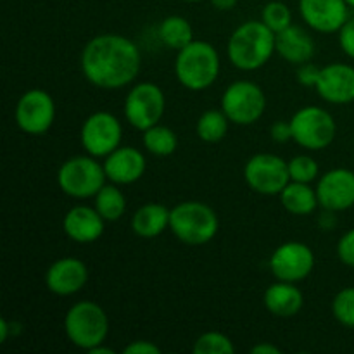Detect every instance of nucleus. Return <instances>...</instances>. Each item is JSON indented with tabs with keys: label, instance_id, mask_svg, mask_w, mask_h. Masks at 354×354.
I'll list each match as a JSON object with an SVG mask.
<instances>
[{
	"label": "nucleus",
	"instance_id": "13",
	"mask_svg": "<svg viewBox=\"0 0 354 354\" xmlns=\"http://www.w3.org/2000/svg\"><path fill=\"white\" fill-rule=\"evenodd\" d=\"M315 268V254L303 242H286L279 245L270 258V270L283 282H301Z\"/></svg>",
	"mask_w": 354,
	"mask_h": 354
},
{
	"label": "nucleus",
	"instance_id": "25",
	"mask_svg": "<svg viewBox=\"0 0 354 354\" xmlns=\"http://www.w3.org/2000/svg\"><path fill=\"white\" fill-rule=\"evenodd\" d=\"M95 209L106 221H118L127 211V197L114 185H104L95 196Z\"/></svg>",
	"mask_w": 354,
	"mask_h": 354
},
{
	"label": "nucleus",
	"instance_id": "9",
	"mask_svg": "<svg viewBox=\"0 0 354 354\" xmlns=\"http://www.w3.org/2000/svg\"><path fill=\"white\" fill-rule=\"evenodd\" d=\"M165 109V92L154 83H138L124 99V118L131 127L140 131L159 124Z\"/></svg>",
	"mask_w": 354,
	"mask_h": 354
},
{
	"label": "nucleus",
	"instance_id": "38",
	"mask_svg": "<svg viewBox=\"0 0 354 354\" xmlns=\"http://www.w3.org/2000/svg\"><path fill=\"white\" fill-rule=\"evenodd\" d=\"M211 3H213L218 10H230L237 6V0H211Z\"/></svg>",
	"mask_w": 354,
	"mask_h": 354
},
{
	"label": "nucleus",
	"instance_id": "30",
	"mask_svg": "<svg viewBox=\"0 0 354 354\" xmlns=\"http://www.w3.org/2000/svg\"><path fill=\"white\" fill-rule=\"evenodd\" d=\"M332 313L339 324L354 328V287H346L334 297Z\"/></svg>",
	"mask_w": 354,
	"mask_h": 354
},
{
	"label": "nucleus",
	"instance_id": "40",
	"mask_svg": "<svg viewBox=\"0 0 354 354\" xmlns=\"http://www.w3.org/2000/svg\"><path fill=\"white\" fill-rule=\"evenodd\" d=\"M346 2H348L349 7H354V0H346Z\"/></svg>",
	"mask_w": 354,
	"mask_h": 354
},
{
	"label": "nucleus",
	"instance_id": "4",
	"mask_svg": "<svg viewBox=\"0 0 354 354\" xmlns=\"http://www.w3.org/2000/svg\"><path fill=\"white\" fill-rule=\"evenodd\" d=\"M169 228L187 245H204L214 239L220 228L216 213L199 201H185L169 214Z\"/></svg>",
	"mask_w": 354,
	"mask_h": 354
},
{
	"label": "nucleus",
	"instance_id": "14",
	"mask_svg": "<svg viewBox=\"0 0 354 354\" xmlns=\"http://www.w3.org/2000/svg\"><path fill=\"white\" fill-rule=\"evenodd\" d=\"M318 201L328 211H346L354 206V171L330 169L318 180Z\"/></svg>",
	"mask_w": 354,
	"mask_h": 354
},
{
	"label": "nucleus",
	"instance_id": "10",
	"mask_svg": "<svg viewBox=\"0 0 354 354\" xmlns=\"http://www.w3.org/2000/svg\"><path fill=\"white\" fill-rule=\"evenodd\" d=\"M244 178L254 192L277 196L290 182L289 162L275 154H256L245 162Z\"/></svg>",
	"mask_w": 354,
	"mask_h": 354
},
{
	"label": "nucleus",
	"instance_id": "35",
	"mask_svg": "<svg viewBox=\"0 0 354 354\" xmlns=\"http://www.w3.org/2000/svg\"><path fill=\"white\" fill-rule=\"evenodd\" d=\"M272 138L279 144H283V142L290 140L292 138V128H290V121H277V123L272 124Z\"/></svg>",
	"mask_w": 354,
	"mask_h": 354
},
{
	"label": "nucleus",
	"instance_id": "3",
	"mask_svg": "<svg viewBox=\"0 0 354 354\" xmlns=\"http://www.w3.org/2000/svg\"><path fill=\"white\" fill-rule=\"evenodd\" d=\"M175 75L178 82L192 92L209 88L220 75L218 50L207 41H190L176 54Z\"/></svg>",
	"mask_w": 354,
	"mask_h": 354
},
{
	"label": "nucleus",
	"instance_id": "37",
	"mask_svg": "<svg viewBox=\"0 0 354 354\" xmlns=\"http://www.w3.org/2000/svg\"><path fill=\"white\" fill-rule=\"evenodd\" d=\"M252 354H280V349L272 344H258L252 348Z\"/></svg>",
	"mask_w": 354,
	"mask_h": 354
},
{
	"label": "nucleus",
	"instance_id": "31",
	"mask_svg": "<svg viewBox=\"0 0 354 354\" xmlns=\"http://www.w3.org/2000/svg\"><path fill=\"white\" fill-rule=\"evenodd\" d=\"M318 162L311 156H296L289 161V175L292 182L311 183L318 176Z\"/></svg>",
	"mask_w": 354,
	"mask_h": 354
},
{
	"label": "nucleus",
	"instance_id": "18",
	"mask_svg": "<svg viewBox=\"0 0 354 354\" xmlns=\"http://www.w3.org/2000/svg\"><path fill=\"white\" fill-rule=\"evenodd\" d=\"M106 176L116 185H130L142 178L145 173V158L135 147H118L104 161Z\"/></svg>",
	"mask_w": 354,
	"mask_h": 354
},
{
	"label": "nucleus",
	"instance_id": "41",
	"mask_svg": "<svg viewBox=\"0 0 354 354\" xmlns=\"http://www.w3.org/2000/svg\"><path fill=\"white\" fill-rule=\"evenodd\" d=\"M185 2H203V0H185Z\"/></svg>",
	"mask_w": 354,
	"mask_h": 354
},
{
	"label": "nucleus",
	"instance_id": "2",
	"mask_svg": "<svg viewBox=\"0 0 354 354\" xmlns=\"http://www.w3.org/2000/svg\"><path fill=\"white\" fill-rule=\"evenodd\" d=\"M277 50V35L263 21H248L232 33L228 40V59L242 71L263 68Z\"/></svg>",
	"mask_w": 354,
	"mask_h": 354
},
{
	"label": "nucleus",
	"instance_id": "29",
	"mask_svg": "<svg viewBox=\"0 0 354 354\" xmlns=\"http://www.w3.org/2000/svg\"><path fill=\"white\" fill-rule=\"evenodd\" d=\"M261 21L277 35L292 24V12L283 2H270L263 7Z\"/></svg>",
	"mask_w": 354,
	"mask_h": 354
},
{
	"label": "nucleus",
	"instance_id": "6",
	"mask_svg": "<svg viewBox=\"0 0 354 354\" xmlns=\"http://www.w3.org/2000/svg\"><path fill=\"white\" fill-rule=\"evenodd\" d=\"M106 169L93 156H76L59 168L57 183L61 190L75 199L95 197L106 185Z\"/></svg>",
	"mask_w": 354,
	"mask_h": 354
},
{
	"label": "nucleus",
	"instance_id": "39",
	"mask_svg": "<svg viewBox=\"0 0 354 354\" xmlns=\"http://www.w3.org/2000/svg\"><path fill=\"white\" fill-rule=\"evenodd\" d=\"M88 353L90 354H113L114 351H113V349H109V348H102V344H99V346H95L93 349H90Z\"/></svg>",
	"mask_w": 354,
	"mask_h": 354
},
{
	"label": "nucleus",
	"instance_id": "21",
	"mask_svg": "<svg viewBox=\"0 0 354 354\" xmlns=\"http://www.w3.org/2000/svg\"><path fill=\"white\" fill-rule=\"evenodd\" d=\"M265 306L272 315L280 318L296 317L304 306V296L292 282L279 280L265 292Z\"/></svg>",
	"mask_w": 354,
	"mask_h": 354
},
{
	"label": "nucleus",
	"instance_id": "26",
	"mask_svg": "<svg viewBox=\"0 0 354 354\" xmlns=\"http://www.w3.org/2000/svg\"><path fill=\"white\" fill-rule=\"evenodd\" d=\"M228 121L230 120L223 111H206L197 120V135L201 140L207 142V144H216L227 135Z\"/></svg>",
	"mask_w": 354,
	"mask_h": 354
},
{
	"label": "nucleus",
	"instance_id": "36",
	"mask_svg": "<svg viewBox=\"0 0 354 354\" xmlns=\"http://www.w3.org/2000/svg\"><path fill=\"white\" fill-rule=\"evenodd\" d=\"M127 354H159L161 349L149 341H135L123 349Z\"/></svg>",
	"mask_w": 354,
	"mask_h": 354
},
{
	"label": "nucleus",
	"instance_id": "19",
	"mask_svg": "<svg viewBox=\"0 0 354 354\" xmlns=\"http://www.w3.org/2000/svg\"><path fill=\"white\" fill-rule=\"evenodd\" d=\"M104 221L106 220L100 216L95 206H76L66 213L62 228L71 241L78 244H90L104 234Z\"/></svg>",
	"mask_w": 354,
	"mask_h": 354
},
{
	"label": "nucleus",
	"instance_id": "12",
	"mask_svg": "<svg viewBox=\"0 0 354 354\" xmlns=\"http://www.w3.org/2000/svg\"><path fill=\"white\" fill-rule=\"evenodd\" d=\"M55 120L54 99L45 90L33 88L21 95L16 106V123L28 135H44Z\"/></svg>",
	"mask_w": 354,
	"mask_h": 354
},
{
	"label": "nucleus",
	"instance_id": "33",
	"mask_svg": "<svg viewBox=\"0 0 354 354\" xmlns=\"http://www.w3.org/2000/svg\"><path fill=\"white\" fill-rule=\"evenodd\" d=\"M339 44L346 55L354 59V19H348L339 30Z\"/></svg>",
	"mask_w": 354,
	"mask_h": 354
},
{
	"label": "nucleus",
	"instance_id": "15",
	"mask_svg": "<svg viewBox=\"0 0 354 354\" xmlns=\"http://www.w3.org/2000/svg\"><path fill=\"white\" fill-rule=\"evenodd\" d=\"M304 23L320 33H334L349 19L346 0H299Z\"/></svg>",
	"mask_w": 354,
	"mask_h": 354
},
{
	"label": "nucleus",
	"instance_id": "28",
	"mask_svg": "<svg viewBox=\"0 0 354 354\" xmlns=\"http://www.w3.org/2000/svg\"><path fill=\"white\" fill-rule=\"evenodd\" d=\"M234 351V342L221 332H206L194 344L196 354H232Z\"/></svg>",
	"mask_w": 354,
	"mask_h": 354
},
{
	"label": "nucleus",
	"instance_id": "17",
	"mask_svg": "<svg viewBox=\"0 0 354 354\" xmlns=\"http://www.w3.org/2000/svg\"><path fill=\"white\" fill-rule=\"evenodd\" d=\"M317 92L330 104H349L354 100V68L334 62L320 69Z\"/></svg>",
	"mask_w": 354,
	"mask_h": 354
},
{
	"label": "nucleus",
	"instance_id": "34",
	"mask_svg": "<svg viewBox=\"0 0 354 354\" xmlns=\"http://www.w3.org/2000/svg\"><path fill=\"white\" fill-rule=\"evenodd\" d=\"M320 69L315 64H301L299 69H297V82L304 86H317L318 76H320Z\"/></svg>",
	"mask_w": 354,
	"mask_h": 354
},
{
	"label": "nucleus",
	"instance_id": "23",
	"mask_svg": "<svg viewBox=\"0 0 354 354\" xmlns=\"http://www.w3.org/2000/svg\"><path fill=\"white\" fill-rule=\"evenodd\" d=\"M280 201H282V206L296 216H308L320 204L317 190L311 189L310 183L292 182V180L280 192Z\"/></svg>",
	"mask_w": 354,
	"mask_h": 354
},
{
	"label": "nucleus",
	"instance_id": "8",
	"mask_svg": "<svg viewBox=\"0 0 354 354\" xmlns=\"http://www.w3.org/2000/svg\"><path fill=\"white\" fill-rule=\"evenodd\" d=\"M266 97L261 86L241 80L227 86L221 95V111L235 124H252L265 114Z\"/></svg>",
	"mask_w": 354,
	"mask_h": 354
},
{
	"label": "nucleus",
	"instance_id": "24",
	"mask_svg": "<svg viewBox=\"0 0 354 354\" xmlns=\"http://www.w3.org/2000/svg\"><path fill=\"white\" fill-rule=\"evenodd\" d=\"M159 38L169 48L182 50L190 41H194V30L185 17L169 16L159 26Z\"/></svg>",
	"mask_w": 354,
	"mask_h": 354
},
{
	"label": "nucleus",
	"instance_id": "22",
	"mask_svg": "<svg viewBox=\"0 0 354 354\" xmlns=\"http://www.w3.org/2000/svg\"><path fill=\"white\" fill-rule=\"evenodd\" d=\"M171 209L158 203L144 204L131 218V230L144 239H154L169 227Z\"/></svg>",
	"mask_w": 354,
	"mask_h": 354
},
{
	"label": "nucleus",
	"instance_id": "27",
	"mask_svg": "<svg viewBox=\"0 0 354 354\" xmlns=\"http://www.w3.org/2000/svg\"><path fill=\"white\" fill-rule=\"evenodd\" d=\"M144 145L149 152L162 158V156H169L176 151L178 138L171 128L156 124L144 131Z\"/></svg>",
	"mask_w": 354,
	"mask_h": 354
},
{
	"label": "nucleus",
	"instance_id": "11",
	"mask_svg": "<svg viewBox=\"0 0 354 354\" xmlns=\"http://www.w3.org/2000/svg\"><path fill=\"white\" fill-rule=\"evenodd\" d=\"M123 130L116 116L106 111L90 114L82 127V145L93 158H107L121 144Z\"/></svg>",
	"mask_w": 354,
	"mask_h": 354
},
{
	"label": "nucleus",
	"instance_id": "16",
	"mask_svg": "<svg viewBox=\"0 0 354 354\" xmlns=\"http://www.w3.org/2000/svg\"><path fill=\"white\" fill-rule=\"evenodd\" d=\"M88 280L86 265L78 258H61L48 266L45 273L47 289L55 296H73L85 287Z\"/></svg>",
	"mask_w": 354,
	"mask_h": 354
},
{
	"label": "nucleus",
	"instance_id": "5",
	"mask_svg": "<svg viewBox=\"0 0 354 354\" xmlns=\"http://www.w3.org/2000/svg\"><path fill=\"white\" fill-rule=\"evenodd\" d=\"M64 332L76 348L90 351L106 341L109 334V318L97 303L80 301L66 313Z\"/></svg>",
	"mask_w": 354,
	"mask_h": 354
},
{
	"label": "nucleus",
	"instance_id": "7",
	"mask_svg": "<svg viewBox=\"0 0 354 354\" xmlns=\"http://www.w3.org/2000/svg\"><path fill=\"white\" fill-rule=\"evenodd\" d=\"M292 140L308 151H322L334 142L335 121L328 111L308 106L297 111L290 120Z\"/></svg>",
	"mask_w": 354,
	"mask_h": 354
},
{
	"label": "nucleus",
	"instance_id": "32",
	"mask_svg": "<svg viewBox=\"0 0 354 354\" xmlns=\"http://www.w3.org/2000/svg\"><path fill=\"white\" fill-rule=\"evenodd\" d=\"M337 256L344 265L354 268V228L341 237L337 244Z\"/></svg>",
	"mask_w": 354,
	"mask_h": 354
},
{
	"label": "nucleus",
	"instance_id": "20",
	"mask_svg": "<svg viewBox=\"0 0 354 354\" xmlns=\"http://www.w3.org/2000/svg\"><path fill=\"white\" fill-rule=\"evenodd\" d=\"M277 52L290 64H306L315 55V41L303 28L290 24L277 33Z\"/></svg>",
	"mask_w": 354,
	"mask_h": 354
},
{
	"label": "nucleus",
	"instance_id": "1",
	"mask_svg": "<svg viewBox=\"0 0 354 354\" xmlns=\"http://www.w3.org/2000/svg\"><path fill=\"white\" fill-rule=\"evenodd\" d=\"M142 55L130 38L116 33L99 35L85 45L82 71L99 88H121L140 73Z\"/></svg>",
	"mask_w": 354,
	"mask_h": 354
}]
</instances>
